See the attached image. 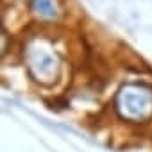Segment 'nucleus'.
Instances as JSON below:
<instances>
[{
  "label": "nucleus",
  "mask_w": 152,
  "mask_h": 152,
  "mask_svg": "<svg viewBox=\"0 0 152 152\" xmlns=\"http://www.w3.org/2000/svg\"><path fill=\"white\" fill-rule=\"evenodd\" d=\"M36 6H41L39 9H36L39 15H45V16H54V6H52V2L50 0H34V7Z\"/></svg>",
  "instance_id": "1"
}]
</instances>
